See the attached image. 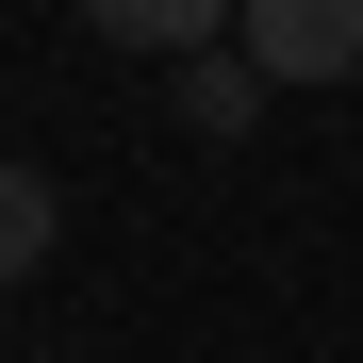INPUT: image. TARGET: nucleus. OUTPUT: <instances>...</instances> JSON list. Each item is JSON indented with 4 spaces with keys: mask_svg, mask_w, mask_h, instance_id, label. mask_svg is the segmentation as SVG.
I'll list each match as a JSON object with an SVG mask.
<instances>
[{
    "mask_svg": "<svg viewBox=\"0 0 363 363\" xmlns=\"http://www.w3.org/2000/svg\"><path fill=\"white\" fill-rule=\"evenodd\" d=\"M182 116H199V133H248V116H264V67H248V50H199V67H182Z\"/></svg>",
    "mask_w": 363,
    "mask_h": 363,
    "instance_id": "20e7f679",
    "label": "nucleus"
},
{
    "mask_svg": "<svg viewBox=\"0 0 363 363\" xmlns=\"http://www.w3.org/2000/svg\"><path fill=\"white\" fill-rule=\"evenodd\" d=\"M231 50H248L264 83H347V67H363V0H248Z\"/></svg>",
    "mask_w": 363,
    "mask_h": 363,
    "instance_id": "f257e3e1",
    "label": "nucleus"
},
{
    "mask_svg": "<svg viewBox=\"0 0 363 363\" xmlns=\"http://www.w3.org/2000/svg\"><path fill=\"white\" fill-rule=\"evenodd\" d=\"M231 17H248V0H83V33H116V50H165V67L231 50Z\"/></svg>",
    "mask_w": 363,
    "mask_h": 363,
    "instance_id": "f03ea898",
    "label": "nucleus"
},
{
    "mask_svg": "<svg viewBox=\"0 0 363 363\" xmlns=\"http://www.w3.org/2000/svg\"><path fill=\"white\" fill-rule=\"evenodd\" d=\"M67 248V199H50V165H0V281H33Z\"/></svg>",
    "mask_w": 363,
    "mask_h": 363,
    "instance_id": "7ed1b4c3",
    "label": "nucleus"
}]
</instances>
